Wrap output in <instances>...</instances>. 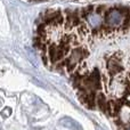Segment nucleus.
<instances>
[{
    "label": "nucleus",
    "instance_id": "nucleus-1",
    "mask_svg": "<svg viewBox=\"0 0 130 130\" xmlns=\"http://www.w3.org/2000/svg\"><path fill=\"white\" fill-rule=\"evenodd\" d=\"M124 11H126V9H120V8H111L108 10H106L105 17H104L105 26L115 30L120 25L124 24L126 17H129L130 16L129 14L126 15Z\"/></svg>",
    "mask_w": 130,
    "mask_h": 130
},
{
    "label": "nucleus",
    "instance_id": "nucleus-2",
    "mask_svg": "<svg viewBox=\"0 0 130 130\" xmlns=\"http://www.w3.org/2000/svg\"><path fill=\"white\" fill-rule=\"evenodd\" d=\"M89 55L88 50L86 48H82V47H75L71 53H70L69 57L66 59V67L69 71H72L73 69H75L86 57Z\"/></svg>",
    "mask_w": 130,
    "mask_h": 130
},
{
    "label": "nucleus",
    "instance_id": "nucleus-3",
    "mask_svg": "<svg viewBox=\"0 0 130 130\" xmlns=\"http://www.w3.org/2000/svg\"><path fill=\"white\" fill-rule=\"evenodd\" d=\"M106 69H107V72L110 75H118V74H120L123 71V64L121 62V58L118 55L110 57L107 59V62H106Z\"/></svg>",
    "mask_w": 130,
    "mask_h": 130
},
{
    "label": "nucleus",
    "instance_id": "nucleus-4",
    "mask_svg": "<svg viewBox=\"0 0 130 130\" xmlns=\"http://www.w3.org/2000/svg\"><path fill=\"white\" fill-rule=\"evenodd\" d=\"M87 21L90 26L94 29H102L103 27V16L98 13H90L87 16Z\"/></svg>",
    "mask_w": 130,
    "mask_h": 130
},
{
    "label": "nucleus",
    "instance_id": "nucleus-5",
    "mask_svg": "<svg viewBox=\"0 0 130 130\" xmlns=\"http://www.w3.org/2000/svg\"><path fill=\"white\" fill-rule=\"evenodd\" d=\"M58 123L61 124V126L65 127V128L70 129V130H82V127H81L75 120L71 119V118H69V117L62 118V119L58 121Z\"/></svg>",
    "mask_w": 130,
    "mask_h": 130
},
{
    "label": "nucleus",
    "instance_id": "nucleus-6",
    "mask_svg": "<svg viewBox=\"0 0 130 130\" xmlns=\"http://www.w3.org/2000/svg\"><path fill=\"white\" fill-rule=\"evenodd\" d=\"M120 110H121V105H120V103L118 101L112 99V101L107 102V108H106V111L108 112V114L110 115L115 117V115L119 114Z\"/></svg>",
    "mask_w": 130,
    "mask_h": 130
},
{
    "label": "nucleus",
    "instance_id": "nucleus-7",
    "mask_svg": "<svg viewBox=\"0 0 130 130\" xmlns=\"http://www.w3.org/2000/svg\"><path fill=\"white\" fill-rule=\"evenodd\" d=\"M96 101H97V105L99 106V108L103 111H106V108H107V101H106V97L104 96L103 94H98L96 97Z\"/></svg>",
    "mask_w": 130,
    "mask_h": 130
},
{
    "label": "nucleus",
    "instance_id": "nucleus-8",
    "mask_svg": "<svg viewBox=\"0 0 130 130\" xmlns=\"http://www.w3.org/2000/svg\"><path fill=\"white\" fill-rule=\"evenodd\" d=\"M10 108H7V110H4L2 111V115H4V117H8L9 114H10Z\"/></svg>",
    "mask_w": 130,
    "mask_h": 130
},
{
    "label": "nucleus",
    "instance_id": "nucleus-9",
    "mask_svg": "<svg viewBox=\"0 0 130 130\" xmlns=\"http://www.w3.org/2000/svg\"><path fill=\"white\" fill-rule=\"evenodd\" d=\"M96 130H104V129H102L101 127H98V126H96Z\"/></svg>",
    "mask_w": 130,
    "mask_h": 130
}]
</instances>
